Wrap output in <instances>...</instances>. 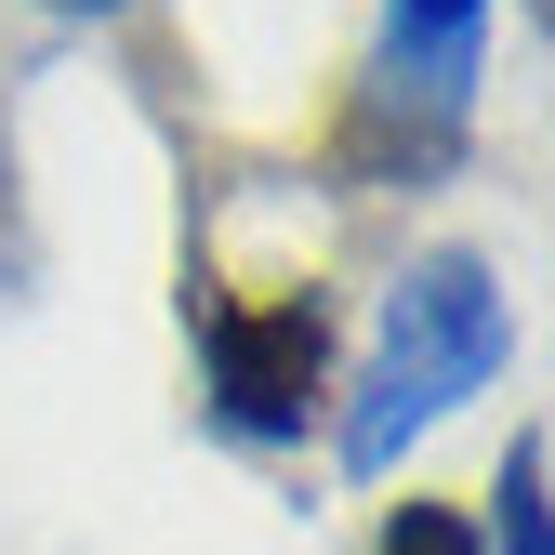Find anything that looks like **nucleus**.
<instances>
[{
  "instance_id": "nucleus-9",
  "label": "nucleus",
  "mask_w": 555,
  "mask_h": 555,
  "mask_svg": "<svg viewBox=\"0 0 555 555\" xmlns=\"http://www.w3.org/2000/svg\"><path fill=\"white\" fill-rule=\"evenodd\" d=\"M529 14H542V0H529Z\"/></svg>"
},
{
  "instance_id": "nucleus-4",
  "label": "nucleus",
  "mask_w": 555,
  "mask_h": 555,
  "mask_svg": "<svg viewBox=\"0 0 555 555\" xmlns=\"http://www.w3.org/2000/svg\"><path fill=\"white\" fill-rule=\"evenodd\" d=\"M450 159H463V132L410 119V106H384V93H344V119H331V172H344V185H437Z\"/></svg>"
},
{
  "instance_id": "nucleus-5",
  "label": "nucleus",
  "mask_w": 555,
  "mask_h": 555,
  "mask_svg": "<svg viewBox=\"0 0 555 555\" xmlns=\"http://www.w3.org/2000/svg\"><path fill=\"white\" fill-rule=\"evenodd\" d=\"M542 490H555V450H542V424H516V450L490 463V529H476V555H555Z\"/></svg>"
},
{
  "instance_id": "nucleus-3",
  "label": "nucleus",
  "mask_w": 555,
  "mask_h": 555,
  "mask_svg": "<svg viewBox=\"0 0 555 555\" xmlns=\"http://www.w3.org/2000/svg\"><path fill=\"white\" fill-rule=\"evenodd\" d=\"M476 66H490V0H384V40H371V80L358 93L463 132L476 119Z\"/></svg>"
},
{
  "instance_id": "nucleus-6",
  "label": "nucleus",
  "mask_w": 555,
  "mask_h": 555,
  "mask_svg": "<svg viewBox=\"0 0 555 555\" xmlns=\"http://www.w3.org/2000/svg\"><path fill=\"white\" fill-rule=\"evenodd\" d=\"M371 555H476V529H463L450 503L410 490V503H384V542H371Z\"/></svg>"
},
{
  "instance_id": "nucleus-2",
  "label": "nucleus",
  "mask_w": 555,
  "mask_h": 555,
  "mask_svg": "<svg viewBox=\"0 0 555 555\" xmlns=\"http://www.w3.org/2000/svg\"><path fill=\"white\" fill-rule=\"evenodd\" d=\"M185 344H198V397L238 450H292L305 424H331V358H344V318L331 292H238V278L185 264Z\"/></svg>"
},
{
  "instance_id": "nucleus-8",
  "label": "nucleus",
  "mask_w": 555,
  "mask_h": 555,
  "mask_svg": "<svg viewBox=\"0 0 555 555\" xmlns=\"http://www.w3.org/2000/svg\"><path fill=\"white\" fill-rule=\"evenodd\" d=\"M53 14H93V27H106V14H132V0H53Z\"/></svg>"
},
{
  "instance_id": "nucleus-7",
  "label": "nucleus",
  "mask_w": 555,
  "mask_h": 555,
  "mask_svg": "<svg viewBox=\"0 0 555 555\" xmlns=\"http://www.w3.org/2000/svg\"><path fill=\"white\" fill-rule=\"evenodd\" d=\"M0 278H27V225H14V185H0Z\"/></svg>"
},
{
  "instance_id": "nucleus-1",
  "label": "nucleus",
  "mask_w": 555,
  "mask_h": 555,
  "mask_svg": "<svg viewBox=\"0 0 555 555\" xmlns=\"http://www.w3.org/2000/svg\"><path fill=\"white\" fill-rule=\"evenodd\" d=\"M503 358H516V305H503L490 251H463V238L410 251V264H397V292H384V318H371L358 384H331V397H344V410H331L344 476H397L410 437H437L463 397H490Z\"/></svg>"
}]
</instances>
